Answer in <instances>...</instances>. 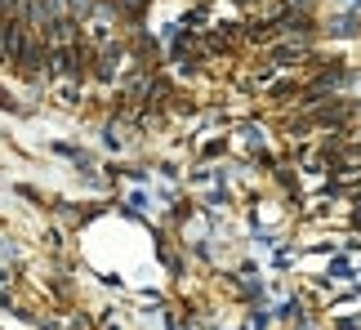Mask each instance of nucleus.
Returning <instances> with one entry per match:
<instances>
[{
	"mask_svg": "<svg viewBox=\"0 0 361 330\" xmlns=\"http://www.w3.org/2000/svg\"><path fill=\"white\" fill-rule=\"evenodd\" d=\"M80 27H85V36L94 40L99 54L121 45V5H116V0H94V9L80 18Z\"/></svg>",
	"mask_w": 361,
	"mask_h": 330,
	"instance_id": "obj_1",
	"label": "nucleus"
},
{
	"mask_svg": "<svg viewBox=\"0 0 361 330\" xmlns=\"http://www.w3.org/2000/svg\"><path fill=\"white\" fill-rule=\"evenodd\" d=\"M241 147L245 152H263V147H268V134L259 126H241Z\"/></svg>",
	"mask_w": 361,
	"mask_h": 330,
	"instance_id": "obj_2",
	"label": "nucleus"
},
{
	"mask_svg": "<svg viewBox=\"0 0 361 330\" xmlns=\"http://www.w3.org/2000/svg\"><path fill=\"white\" fill-rule=\"evenodd\" d=\"M59 99H63V103H76V99H80V90H76V85H67V80H59Z\"/></svg>",
	"mask_w": 361,
	"mask_h": 330,
	"instance_id": "obj_3",
	"label": "nucleus"
}]
</instances>
